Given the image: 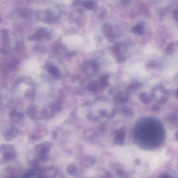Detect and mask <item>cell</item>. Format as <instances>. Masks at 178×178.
Returning a JSON list of instances; mask_svg holds the SVG:
<instances>
[{"label":"cell","instance_id":"16","mask_svg":"<svg viewBox=\"0 0 178 178\" xmlns=\"http://www.w3.org/2000/svg\"><path fill=\"white\" fill-rule=\"evenodd\" d=\"M111 177H112L111 174L109 172H107L106 173V175L105 176L101 177L100 178H111Z\"/></svg>","mask_w":178,"mask_h":178},{"label":"cell","instance_id":"4","mask_svg":"<svg viewBox=\"0 0 178 178\" xmlns=\"http://www.w3.org/2000/svg\"><path fill=\"white\" fill-rule=\"evenodd\" d=\"M18 132V131L16 127L12 125L9 127L8 129L4 131L3 133V137L6 140L11 141L16 137Z\"/></svg>","mask_w":178,"mask_h":178},{"label":"cell","instance_id":"8","mask_svg":"<svg viewBox=\"0 0 178 178\" xmlns=\"http://www.w3.org/2000/svg\"><path fill=\"white\" fill-rule=\"evenodd\" d=\"M40 172L39 167H33V168L27 170L24 174L23 178H33L37 175Z\"/></svg>","mask_w":178,"mask_h":178},{"label":"cell","instance_id":"19","mask_svg":"<svg viewBox=\"0 0 178 178\" xmlns=\"http://www.w3.org/2000/svg\"><path fill=\"white\" fill-rule=\"evenodd\" d=\"M177 95H178V92H177Z\"/></svg>","mask_w":178,"mask_h":178},{"label":"cell","instance_id":"14","mask_svg":"<svg viewBox=\"0 0 178 178\" xmlns=\"http://www.w3.org/2000/svg\"><path fill=\"white\" fill-rule=\"evenodd\" d=\"M18 65V60H13L12 62L10 63V64L8 65V69H10L11 70H15L17 68V66Z\"/></svg>","mask_w":178,"mask_h":178},{"label":"cell","instance_id":"11","mask_svg":"<svg viewBox=\"0 0 178 178\" xmlns=\"http://www.w3.org/2000/svg\"><path fill=\"white\" fill-rule=\"evenodd\" d=\"M100 87L98 81H93L89 83L87 85L88 90L91 92H96Z\"/></svg>","mask_w":178,"mask_h":178},{"label":"cell","instance_id":"10","mask_svg":"<svg viewBox=\"0 0 178 178\" xmlns=\"http://www.w3.org/2000/svg\"><path fill=\"white\" fill-rule=\"evenodd\" d=\"M52 110L54 113L60 112L62 109V103L60 101H55L50 105Z\"/></svg>","mask_w":178,"mask_h":178},{"label":"cell","instance_id":"13","mask_svg":"<svg viewBox=\"0 0 178 178\" xmlns=\"http://www.w3.org/2000/svg\"><path fill=\"white\" fill-rule=\"evenodd\" d=\"M116 173L120 178H127L128 177V173L122 169H118L116 171Z\"/></svg>","mask_w":178,"mask_h":178},{"label":"cell","instance_id":"2","mask_svg":"<svg viewBox=\"0 0 178 178\" xmlns=\"http://www.w3.org/2000/svg\"><path fill=\"white\" fill-rule=\"evenodd\" d=\"M1 153L5 161H12L16 159V152L13 145L3 144L0 147Z\"/></svg>","mask_w":178,"mask_h":178},{"label":"cell","instance_id":"9","mask_svg":"<svg viewBox=\"0 0 178 178\" xmlns=\"http://www.w3.org/2000/svg\"><path fill=\"white\" fill-rule=\"evenodd\" d=\"M66 172L69 175L75 176L77 173V167L74 162H71L67 165L66 168Z\"/></svg>","mask_w":178,"mask_h":178},{"label":"cell","instance_id":"3","mask_svg":"<svg viewBox=\"0 0 178 178\" xmlns=\"http://www.w3.org/2000/svg\"><path fill=\"white\" fill-rule=\"evenodd\" d=\"M83 72L88 76H92L98 71V64L93 60H88L82 65Z\"/></svg>","mask_w":178,"mask_h":178},{"label":"cell","instance_id":"12","mask_svg":"<svg viewBox=\"0 0 178 178\" xmlns=\"http://www.w3.org/2000/svg\"><path fill=\"white\" fill-rule=\"evenodd\" d=\"M28 114L31 118H35L36 114V107L35 105H30L28 109Z\"/></svg>","mask_w":178,"mask_h":178},{"label":"cell","instance_id":"17","mask_svg":"<svg viewBox=\"0 0 178 178\" xmlns=\"http://www.w3.org/2000/svg\"><path fill=\"white\" fill-rule=\"evenodd\" d=\"M160 178H171L170 177L168 176V175H162Z\"/></svg>","mask_w":178,"mask_h":178},{"label":"cell","instance_id":"6","mask_svg":"<svg viewBox=\"0 0 178 178\" xmlns=\"http://www.w3.org/2000/svg\"><path fill=\"white\" fill-rule=\"evenodd\" d=\"M47 70L50 74H51L55 78H59L61 76V71L55 65L52 64L48 65L47 66Z\"/></svg>","mask_w":178,"mask_h":178},{"label":"cell","instance_id":"1","mask_svg":"<svg viewBox=\"0 0 178 178\" xmlns=\"http://www.w3.org/2000/svg\"><path fill=\"white\" fill-rule=\"evenodd\" d=\"M51 148V143L44 142L36 145L35 152L39 160L43 162H47L49 159L48 155Z\"/></svg>","mask_w":178,"mask_h":178},{"label":"cell","instance_id":"5","mask_svg":"<svg viewBox=\"0 0 178 178\" xmlns=\"http://www.w3.org/2000/svg\"><path fill=\"white\" fill-rule=\"evenodd\" d=\"M96 162V159L93 156L90 155L84 156L80 159V163L85 167H90L93 166Z\"/></svg>","mask_w":178,"mask_h":178},{"label":"cell","instance_id":"18","mask_svg":"<svg viewBox=\"0 0 178 178\" xmlns=\"http://www.w3.org/2000/svg\"><path fill=\"white\" fill-rule=\"evenodd\" d=\"M17 178L16 177H14V176H11V177H8V178Z\"/></svg>","mask_w":178,"mask_h":178},{"label":"cell","instance_id":"7","mask_svg":"<svg viewBox=\"0 0 178 178\" xmlns=\"http://www.w3.org/2000/svg\"><path fill=\"white\" fill-rule=\"evenodd\" d=\"M10 116L12 120L16 123H18L23 119L24 117V114L20 111L16 110H11Z\"/></svg>","mask_w":178,"mask_h":178},{"label":"cell","instance_id":"15","mask_svg":"<svg viewBox=\"0 0 178 178\" xmlns=\"http://www.w3.org/2000/svg\"><path fill=\"white\" fill-rule=\"evenodd\" d=\"M95 135L96 134L93 131H86L85 132L84 136H85V137L86 139L91 140L93 137H95Z\"/></svg>","mask_w":178,"mask_h":178}]
</instances>
